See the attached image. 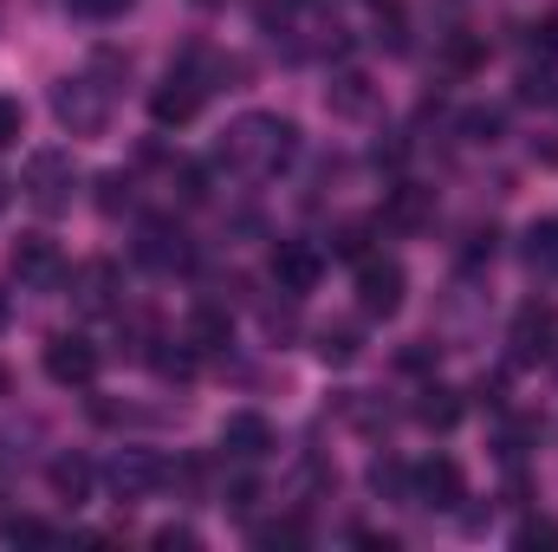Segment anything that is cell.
I'll return each mask as SVG.
<instances>
[{
	"label": "cell",
	"instance_id": "6da1fadb",
	"mask_svg": "<svg viewBox=\"0 0 558 552\" xmlns=\"http://www.w3.org/2000/svg\"><path fill=\"white\" fill-rule=\"evenodd\" d=\"M292 149H299V131L274 118V111H254V118H241L228 143H221V156L234 163V169H260V176H274L279 163H292Z\"/></svg>",
	"mask_w": 558,
	"mask_h": 552
},
{
	"label": "cell",
	"instance_id": "7a4b0ae2",
	"mask_svg": "<svg viewBox=\"0 0 558 552\" xmlns=\"http://www.w3.org/2000/svg\"><path fill=\"white\" fill-rule=\"evenodd\" d=\"M20 189H26V202H33L39 215H65L72 195H78V163H72V149H33Z\"/></svg>",
	"mask_w": 558,
	"mask_h": 552
},
{
	"label": "cell",
	"instance_id": "3957f363",
	"mask_svg": "<svg viewBox=\"0 0 558 552\" xmlns=\"http://www.w3.org/2000/svg\"><path fill=\"white\" fill-rule=\"evenodd\" d=\"M52 111H59V124H65L72 137H92V131H105L111 85H98V79H65V85L52 92Z\"/></svg>",
	"mask_w": 558,
	"mask_h": 552
},
{
	"label": "cell",
	"instance_id": "277c9868",
	"mask_svg": "<svg viewBox=\"0 0 558 552\" xmlns=\"http://www.w3.org/2000/svg\"><path fill=\"white\" fill-rule=\"evenodd\" d=\"M111 494L118 501H143V494H156L162 481H169V461L156 455V448H118V461H111Z\"/></svg>",
	"mask_w": 558,
	"mask_h": 552
},
{
	"label": "cell",
	"instance_id": "5b68a950",
	"mask_svg": "<svg viewBox=\"0 0 558 552\" xmlns=\"http://www.w3.org/2000/svg\"><path fill=\"white\" fill-rule=\"evenodd\" d=\"M46 377L65 384V391H85V384L98 377V345H92V338H72V332L46 338Z\"/></svg>",
	"mask_w": 558,
	"mask_h": 552
},
{
	"label": "cell",
	"instance_id": "8992f818",
	"mask_svg": "<svg viewBox=\"0 0 558 552\" xmlns=\"http://www.w3.org/2000/svg\"><path fill=\"white\" fill-rule=\"evenodd\" d=\"M202 92H208V85H202L189 65H182V72H169V79L149 92V118H156L162 131H169V124H189V118L202 111Z\"/></svg>",
	"mask_w": 558,
	"mask_h": 552
},
{
	"label": "cell",
	"instance_id": "52a82bcc",
	"mask_svg": "<svg viewBox=\"0 0 558 552\" xmlns=\"http://www.w3.org/2000/svg\"><path fill=\"white\" fill-rule=\"evenodd\" d=\"M403 267L397 261H357V305L371 312V319H390L397 305H403Z\"/></svg>",
	"mask_w": 558,
	"mask_h": 552
},
{
	"label": "cell",
	"instance_id": "ba28073f",
	"mask_svg": "<svg viewBox=\"0 0 558 552\" xmlns=\"http://www.w3.org/2000/svg\"><path fill=\"white\" fill-rule=\"evenodd\" d=\"M410 501H422V507H461L468 501V481H461V468L448 461V455H435V461H422L416 475H410Z\"/></svg>",
	"mask_w": 558,
	"mask_h": 552
},
{
	"label": "cell",
	"instance_id": "9c48e42d",
	"mask_svg": "<svg viewBox=\"0 0 558 552\" xmlns=\"http://www.w3.org/2000/svg\"><path fill=\"white\" fill-rule=\"evenodd\" d=\"M267 274H274L279 292H312L318 286V274H325V261H318V248H305V241H279L274 261H267Z\"/></svg>",
	"mask_w": 558,
	"mask_h": 552
},
{
	"label": "cell",
	"instance_id": "30bf717a",
	"mask_svg": "<svg viewBox=\"0 0 558 552\" xmlns=\"http://www.w3.org/2000/svg\"><path fill=\"white\" fill-rule=\"evenodd\" d=\"M7 267L26 279V286H52L65 261H59V241H52V235H20L13 254H7Z\"/></svg>",
	"mask_w": 558,
	"mask_h": 552
},
{
	"label": "cell",
	"instance_id": "8fae6325",
	"mask_svg": "<svg viewBox=\"0 0 558 552\" xmlns=\"http://www.w3.org/2000/svg\"><path fill=\"white\" fill-rule=\"evenodd\" d=\"M118 292H124V274H118L111 261H85V267L72 274V299H78V312H111Z\"/></svg>",
	"mask_w": 558,
	"mask_h": 552
},
{
	"label": "cell",
	"instance_id": "7c38bea8",
	"mask_svg": "<svg viewBox=\"0 0 558 552\" xmlns=\"http://www.w3.org/2000/svg\"><path fill=\"white\" fill-rule=\"evenodd\" d=\"M221 448L234 455V461H260V455H274V429H267V416L241 410L221 422Z\"/></svg>",
	"mask_w": 558,
	"mask_h": 552
},
{
	"label": "cell",
	"instance_id": "4fadbf2b",
	"mask_svg": "<svg viewBox=\"0 0 558 552\" xmlns=\"http://www.w3.org/2000/svg\"><path fill=\"white\" fill-rule=\"evenodd\" d=\"M553 332H558V305H526L513 319V358H553Z\"/></svg>",
	"mask_w": 558,
	"mask_h": 552
},
{
	"label": "cell",
	"instance_id": "5bb4252c",
	"mask_svg": "<svg viewBox=\"0 0 558 552\" xmlns=\"http://www.w3.org/2000/svg\"><path fill=\"white\" fill-rule=\"evenodd\" d=\"M428 215H435V189H422V182H397L384 202V228H422Z\"/></svg>",
	"mask_w": 558,
	"mask_h": 552
},
{
	"label": "cell",
	"instance_id": "9a60e30c",
	"mask_svg": "<svg viewBox=\"0 0 558 552\" xmlns=\"http://www.w3.org/2000/svg\"><path fill=\"white\" fill-rule=\"evenodd\" d=\"M137 254L149 261V267H162V274H169V267H189V235L169 228V221H149L143 241H137Z\"/></svg>",
	"mask_w": 558,
	"mask_h": 552
},
{
	"label": "cell",
	"instance_id": "2e32d148",
	"mask_svg": "<svg viewBox=\"0 0 558 552\" xmlns=\"http://www.w3.org/2000/svg\"><path fill=\"white\" fill-rule=\"evenodd\" d=\"M325 98H331L338 118H371V111H377V85H371V72H338Z\"/></svg>",
	"mask_w": 558,
	"mask_h": 552
},
{
	"label": "cell",
	"instance_id": "e0dca14e",
	"mask_svg": "<svg viewBox=\"0 0 558 552\" xmlns=\"http://www.w3.org/2000/svg\"><path fill=\"white\" fill-rule=\"evenodd\" d=\"M182 338H189L195 351H221V345H234V319H228V305H215V299H208V305H195Z\"/></svg>",
	"mask_w": 558,
	"mask_h": 552
},
{
	"label": "cell",
	"instance_id": "ac0fdd59",
	"mask_svg": "<svg viewBox=\"0 0 558 552\" xmlns=\"http://www.w3.org/2000/svg\"><path fill=\"white\" fill-rule=\"evenodd\" d=\"M46 481H52V494H59L65 507H78V501L92 494V481H98V475H92V461H85V455H59V461L46 468Z\"/></svg>",
	"mask_w": 558,
	"mask_h": 552
},
{
	"label": "cell",
	"instance_id": "d6986e66",
	"mask_svg": "<svg viewBox=\"0 0 558 552\" xmlns=\"http://www.w3.org/2000/svg\"><path fill=\"white\" fill-rule=\"evenodd\" d=\"M416 422H428V429H454V422H461V397L441 391V384H428L422 404H416Z\"/></svg>",
	"mask_w": 558,
	"mask_h": 552
},
{
	"label": "cell",
	"instance_id": "ffe728a7",
	"mask_svg": "<svg viewBox=\"0 0 558 552\" xmlns=\"http://www.w3.org/2000/svg\"><path fill=\"white\" fill-rule=\"evenodd\" d=\"M357 351H364L357 345V325H325L318 332V358L325 364H357Z\"/></svg>",
	"mask_w": 558,
	"mask_h": 552
},
{
	"label": "cell",
	"instance_id": "44dd1931",
	"mask_svg": "<svg viewBox=\"0 0 558 552\" xmlns=\"http://www.w3.org/2000/svg\"><path fill=\"white\" fill-rule=\"evenodd\" d=\"M500 124H507V118H500L494 105H474V111L461 118V137L468 143H500Z\"/></svg>",
	"mask_w": 558,
	"mask_h": 552
},
{
	"label": "cell",
	"instance_id": "7402d4cb",
	"mask_svg": "<svg viewBox=\"0 0 558 552\" xmlns=\"http://www.w3.org/2000/svg\"><path fill=\"white\" fill-rule=\"evenodd\" d=\"M526 261H533V267H539V261L558 267V221H533V228H526Z\"/></svg>",
	"mask_w": 558,
	"mask_h": 552
},
{
	"label": "cell",
	"instance_id": "603a6c76",
	"mask_svg": "<svg viewBox=\"0 0 558 552\" xmlns=\"http://www.w3.org/2000/svg\"><path fill=\"white\" fill-rule=\"evenodd\" d=\"M513 547L520 552H553L558 547V520H526V527L513 533Z\"/></svg>",
	"mask_w": 558,
	"mask_h": 552
},
{
	"label": "cell",
	"instance_id": "cb8c5ba5",
	"mask_svg": "<svg viewBox=\"0 0 558 552\" xmlns=\"http://www.w3.org/2000/svg\"><path fill=\"white\" fill-rule=\"evenodd\" d=\"M20 137H26V105L20 98H0V149H13Z\"/></svg>",
	"mask_w": 558,
	"mask_h": 552
},
{
	"label": "cell",
	"instance_id": "d4e9b609",
	"mask_svg": "<svg viewBox=\"0 0 558 552\" xmlns=\"http://www.w3.org/2000/svg\"><path fill=\"white\" fill-rule=\"evenodd\" d=\"M254 540H260V547H299V540H305V527H299V520H274V527H260Z\"/></svg>",
	"mask_w": 558,
	"mask_h": 552
},
{
	"label": "cell",
	"instance_id": "484cf974",
	"mask_svg": "<svg viewBox=\"0 0 558 552\" xmlns=\"http://www.w3.org/2000/svg\"><path fill=\"white\" fill-rule=\"evenodd\" d=\"M98 189H105V195H98V202H105V215H118V208H131V182H124V176H105Z\"/></svg>",
	"mask_w": 558,
	"mask_h": 552
},
{
	"label": "cell",
	"instance_id": "4316f807",
	"mask_svg": "<svg viewBox=\"0 0 558 552\" xmlns=\"http://www.w3.org/2000/svg\"><path fill=\"white\" fill-rule=\"evenodd\" d=\"M65 7H72V13H85V20H118L131 0H65Z\"/></svg>",
	"mask_w": 558,
	"mask_h": 552
},
{
	"label": "cell",
	"instance_id": "83f0119b",
	"mask_svg": "<svg viewBox=\"0 0 558 552\" xmlns=\"http://www.w3.org/2000/svg\"><path fill=\"white\" fill-rule=\"evenodd\" d=\"M0 533H7V540H52V533H46L39 520H26V514H13V520H0Z\"/></svg>",
	"mask_w": 558,
	"mask_h": 552
},
{
	"label": "cell",
	"instance_id": "f1b7e54d",
	"mask_svg": "<svg viewBox=\"0 0 558 552\" xmlns=\"http://www.w3.org/2000/svg\"><path fill=\"white\" fill-rule=\"evenodd\" d=\"M520 98H526V105L553 98V79H546V72H526V79H520Z\"/></svg>",
	"mask_w": 558,
	"mask_h": 552
},
{
	"label": "cell",
	"instance_id": "f546056e",
	"mask_svg": "<svg viewBox=\"0 0 558 552\" xmlns=\"http://www.w3.org/2000/svg\"><path fill=\"white\" fill-rule=\"evenodd\" d=\"M344 261H364V228H338V241H331Z\"/></svg>",
	"mask_w": 558,
	"mask_h": 552
},
{
	"label": "cell",
	"instance_id": "4dcf8cb0",
	"mask_svg": "<svg viewBox=\"0 0 558 552\" xmlns=\"http://www.w3.org/2000/svg\"><path fill=\"white\" fill-rule=\"evenodd\" d=\"M254 501H260V488H254V481H247V475H241V481H234V488H228V507H234V514H247V507H254Z\"/></svg>",
	"mask_w": 558,
	"mask_h": 552
},
{
	"label": "cell",
	"instance_id": "1f68e13d",
	"mask_svg": "<svg viewBox=\"0 0 558 552\" xmlns=\"http://www.w3.org/2000/svg\"><path fill=\"white\" fill-rule=\"evenodd\" d=\"M533 46H539V52H558V13H546V20L533 26Z\"/></svg>",
	"mask_w": 558,
	"mask_h": 552
},
{
	"label": "cell",
	"instance_id": "d6a6232c",
	"mask_svg": "<svg viewBox=\"0 0 558 552\" xmlns=\"http://www.w3.org/2000/svg\"><path fill=\"white\" fill-rule=\"evenodd\" d=\"M156 547H162V552H175V547H195V533H189V527H162V533H156Z\"/></svg>",
	"mask_w": 558,
	"mask_h": 552
},
{
	"label": "cell",
	"instance_id": "836d02e7",
	"mask_svg": "<svg viewBox=\"0 0 558 552\" xmlns=\"http://www.w3.org/2000/svg\"><path fill=\"white\" fill-rule=\"evenodd\" d=\"M0 332H7V292H0Z\"/></svg>",
	"mask_w": 558,
	"mask_h": 552
},
{
	"label": "cell",
	"instance_id": "e575fe53",
	"mask_svg": "<svg viewBox=\"0 0 558 552\" xmlns=\"http://www.w3.org/2000/svg\"><path fill=\"white\" fill-rule=\"evenodd\" d=\"M0 208H7V176H0Z\"/></svg>",
	"mask_w": 558,
	"mask_h": 552
}]
</instances>
